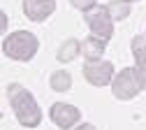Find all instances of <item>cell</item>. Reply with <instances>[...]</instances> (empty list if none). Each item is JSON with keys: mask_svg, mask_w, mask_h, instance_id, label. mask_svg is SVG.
<instances>
[{"mask_svg": "<svg viewBox=\"0 0 146 130\" xmlns=\"http://www.w3.org/2000/svg\"><path fill=\"white\" fill-rule=\"evenodd\" d=\"M7 98H9V105H12L16 121L23 128H37L42 123V109H40L37 100L21 84H9L7 86Z\"/></svg>", "mask_w": 146, "mask_h": 130, "instance_id": "cell-1", "label": "cell"}, {"mask_svg": "<svg viewBox=\"0 0 146 130\" xmlns=\"http://www.w3.org/2000/svg\"><path fill=\"white\" fill-rule=\"evenodd\" d=\"M37 49H40L37 37L28 30H14L12 35H7L3 40V53L19 63H28L30 58H35Z\"/></svg>", "mask_w": 146, "mask_h": 130, "instance_id": "cell-2", "label": "cell"}, {"mask_svg": "<svg viewBox=\"0 0 146 130\" xmlns=\"http://www.w3.org/2000/svg\"><path fill=\"white\" fill-rule=\"evenodd\" d=\"M141 88H146V81L137 67H123L111 81V93L118 100H132Z\"/></svg>", "mask_w": 146, "mask_h": 130, "instance_id": "cell-3", "label": "cell"}, {"mask_svg": "<svg viewBox=\"0 0 146 130\" xmlns=\"http://www.w3.org/2000/svg\"><path fill=\"white\" fill-rule=\"evenodd\" d=\"M86 23L90 28L95 37L100 40H109V37L114 35V19L109 14V7L107 5H93L90 9H86Z\"/></svg>", "mask_w": 146, "mask_h": 130, "instance_id": "cell-4", "label": "cell"}, {"mask_svg": "<svg viewBox=\"0 0 146 130\" xmlns=\"http://www.w3.org/2000/svg\"><path fill=\"white\" fill-rule=\"evenodd\" d=\"M84 77L93 86H104V84H111L116 74H114V65L109 61H88L84 65Z\"/></svg>", "mask_w": 146, "mask_h": 130, "instance_id": "cell-5", "label": "cell"}, {"mask_svg": "<svg viewBox=\"0 0 146 130\" xmlns=\"http://www.w3.org/2000/svg\"><path fill=\"white\" fill-rule=\"evenodd\" d=\"M49 116H51V121L56 123L60 130H70V128H74V125L81 121V111H79L74 105L53 102L51 109H49Z\"/></svg>", "mask_w": 146, "mask_h": 130, "instance_id": "cell-6", "label": "cell"}, {"mask_svg": "<svg viewBox=\"0 0 146 130\" xmlns=\"http://www.w3.org/2000/svg\"><path fill=\"white\" fill-rule=\"evenodd\" d=\"M56 12V0H23V16L40 23Z\"/></svg>", "mask_w": 146, "mask_h": 130, "instance_id": "cell-7", "label": "cell"}, {"mask_svg": "<svg viewBox=\"0 0 146 130\" xmlns=\"http://www.w3.org/2000/svg\"><path fill=\"white\" fill-rule=\"evenodd\" d=\"M81 47H84L81 51L86 56V61H100L104 49H107V40H100V37L90 35V37H86V40L81 42Z\"/></svg>", "mask_w": 146, "mask_h": 130, "instance_id": "cell-8", "label": "cell"}, {"mask_svg": "<svg viewBox=\"0 0 146 130\" xmlns=\"http://www.w3.org/2000/svg\"><path fill=\"white\" fill-rule=\"evenodd\" d=\"M81 42L79 40H74V37H70V40H65L60 47H58V53H56V58L60 61V63H70V61H74L77 56L81 53Z\"/></svg>", "mask_w": 146, "mask_h": 130, "instance_id": "cell-9", "label": "cell"}, {"mask_svg": "<svg viewBox=\"0 0 146 130\" xmlns=\"http://www.w3.org/2000/svg\"><path fill=\"white\" fill-rule=\"evenodd\" d=\"M132 56H135L137 70L144 74V81H146V37H141V35L132 37Z\"/></svg>", "mask_w": 146, "mask_h": 130, "instance_id": "cell-10", "label": "cell"}, {"mask_svg": "<svg viewBox=\"0 0 146 130\" xmlns=\"http://www.w3.org/2000/svg\"><path fill=\"white\" fill-rule=\"evenodd\" d=\"M49 86L56 91V93H65V91H70V88H72V77H70V72H67V70L53 72L51 79H49Z\"/></svg>", "mask_w": 146, "mask_h": 130, "instance_id": "cell-11", "label": "cell"}, {"mask_svg": "<svg viewBox=\"0 0 146 130\" xmlns=\"http://www.w3.org/2000/svg\"><path fill=\"white\" fill-rule=\"evenodd\" d=\"M107 7H109V14H111L114 21H123V19L130 16V3L127 0H111Z\"/></svg>", "mask_w": 146, "mask_h": 130, "instance_id": "cell-12", "label": "cell"}, {"mask_svg": "<svg viewBox=\"0 0 146 130\" xmlns=\"http://www.w3.org/2000/svg\"><path fill=\"white\" fill-rule=\"evenodd\" d=\"M70 3H72V7H77V9H90V7H93V5H98V0H70Z\"/></svg>", "mask_w": 146, "mask_h": 130, "instance_id": "cell-13", "label": "cell"}, {"mask_svg": "<svg viewBox=\"0 0 146 130\" xmlns=\"http://www.w3.org/2000/svg\"><path fill=\"white\" fill-rule=\"evenodd\" d=\"M74 130H98V128H95L93 123H81V125H77Z\"/></svg>", "mask_w": 146, "mask_h": 130, "instance_id": "cell-14", "label": "cell"}, {"mask_svg": "<svg viewBox=\"0 0 146 130\" xmlns=\"http://www.w3.org/2000/svg\"><path fill=\"white\" fill-rule=\"evenodd\" d=\"M0 23H3V28H0V30H3V33H5V30H7V16H5V14H3V16H0Z\"/></svg>", "mask_w": 146, "mask_h": 130, "instance_id": "cell-15", "label": "cell"}, {"mask_svg": "<svg viewBox=\"0 0 146 130\" xmlns=\"http://www.w3.org/2000/svg\"><path fill=\"white\" fill-rule=\"evenodd\" d=\"M127 3H137V0H127Z\"/></svg>", "mask_w": 146, "mask_h": 130, "instance_id": "cell-16", "label": "cell"}]
</instances>
